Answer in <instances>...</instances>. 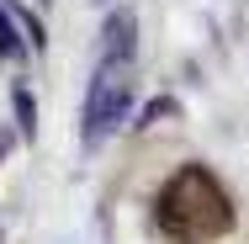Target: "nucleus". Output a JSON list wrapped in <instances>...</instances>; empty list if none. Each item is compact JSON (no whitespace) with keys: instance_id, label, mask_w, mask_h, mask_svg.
Instances as JSON below:
<instances>
[{"instance_id":"nucleus-3","label":"nucleus","mask_w":249,"mask_h":244,"mask_svg":"<svg viewBox=\"0 0 249 244\" xmlns=\"http://www.w3.org/2000/svg\"><path fill=\"white\" fill-rule=\"evenodd\" d=\"M133 53H138V16L133 11H111L106 27H101L96 64H133Z\"/></svg>"},{"instance_id":"nucleus-5","label":"nucleus","mask_w":249,"mask_h":244,"mask_svg":"<svg viewBox=\"0 0 249 244\" xmlns=\"http://www.w3.org/2000/svg\"><path fill=\"white\" fill-rule=\"evenodd\" d=\"M21 53H27V38H21L11 5H0V58H21Z\"/></svg>"},{"instance_id":"nucleus-6","label":"nucleus","mask_w":249,"mask_h":244,"mask_svg":"<svg viewBox=\"0 0 249 244\" xmlns=\"http://www.w3.org/2000/svg\"><path fill=\"white\" fill-rule=\"evenodd\" d=\"M164 117H175V96H154L143 112H138V122L133 128H154V122H164Z\"/></svg>"},{"instance_id":"nucleus-7","label":"nucleus","mask_w":249,"mask_h":244,"mask_svg":"<svg viewBox=\"0 0 249 244\" xmlns=\"http://www.w3.org/2000/svg\"><path fill=\"white\" fill-rule=\"evenodd\" d=\"M0 149H5V144H0Z\"/></svg>"},{"instance_id":"nucleus-2","label":"nucleus","mask_w":249,"mask_h":244,"mask_svg":"<svg viewBox=\"0 0 249 244\" xmlns=\"http://www.w3.org/2000/svg\"><path fill=\"white\" fill-rule=\"evenodd\" d=\"M133 112V64H96V80L80 106V144L101 149Z\"/></svg>"},{"instance_id":"nucleus-1","label":"nucleus","mask_w":249,"mask_h":244,"mask_svg":"<svg viewBox=\"0 0 249 244\" xmlns=\"http://www.w3.org/2000/svg\"><path fill=\"white\" fill-rule=\"evenodd\" d=\"M154 223L175 244H212L233 234V196L207 165H180L154 196Z\"/></svg>"},{"instance_id":"nucleus-4","label":"nucleus","mask_w":249,"mask_h":244,"mask_svg":"<svg viewBox=\"0 0 249 244\" xmlns=\"http://www.w3.org/2000/svg\"><path fill=\"white\" fill-rule=\"evenodd\" d=\"M11 106H16V133L32 144V138H37V101H32V91L16 85V91H11Z\"/></svg>"}]
</instances>
